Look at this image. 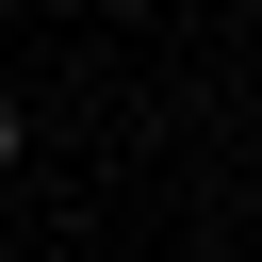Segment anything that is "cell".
Segmentation results:
<instances>
[{
	"instance_id": "obj_1",
	"label": "cell",
	"mask_w": 262,
	"mask_h": 262,
	"mask_svg": "<svg viewBox=\"0 0 262 262\" xmlns=\"http://www.w3.org/2000/svg\"><path fill=\"white\" fill-rule=\"evenodd\" d=\"M0 164H16V98H0Z\"/></svg>"
}]
</instances>
